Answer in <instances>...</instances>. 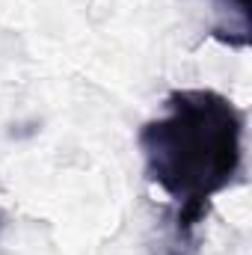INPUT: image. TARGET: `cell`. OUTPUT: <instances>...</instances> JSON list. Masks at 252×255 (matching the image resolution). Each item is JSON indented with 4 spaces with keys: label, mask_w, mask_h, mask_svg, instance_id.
I'll return each instance as SVG.
<instances>
[{
    "label": "cell",
    "mask_w": 252,
    "mask_h": 255,
    "mask_svg": "<svg viewBox=\"0 0 252 255\" xmlns=\"http://www.w3.org/2000/svg\"><path fill=\"white\" fill-rule=\"evenodd\" d=\"M244 110L214 89H175L136 133L145 181L169 199L163 255H193L211 202L244 172Z\"/></svg>",
    "instance_id": "cell-1"
},
{
    "label": "cell",
    "mask_w": 252,
    "mask_h": 255,
    "mask_svg": "<svg viewBox=\"0 0 252 255\" xmlns=\"http://www.w3.org/2000/svg\"><path fill=\"white\" fill-rule=\"evenodd\" d=\"M0 229H3V214H0Z\"/></svg>",
    "instance_id": "cell-3"
},
{
    "label": "cell",
    "mask_w": 252,
    "mask_h": 255,
    "mask_svg": "<svg viewBox=\"0 0 252 255\" xmlns=\"http://www.w3.org/2000/svg\"><path fill=\"white\" fill-rule=\"evenodd\" d=\"M214 3L220 6L226 18L211 27V36L232 48H247L250 45V0H214Z\"/></svg>",
    "instance_id": "cell-2"
}]
</instances>
